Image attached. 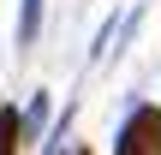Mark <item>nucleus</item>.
<instances>
[{
	"instance_id": "nucleus-2",
	"label": "nucleus",
	"mask_w": 161,
	"mask_h": 155,
	"mask_svg": "<svg viewBox=\"0 0 161 155\" xmlns=\"http://www.w3.org/2000/svg\"><path fill=\"white\" fill-rule=\"evenodd\" d=\"M18 131H24L18 108H12V102H0V155H18Z\"/></svg>"
},
{
	"instance_id": "nucleus-1",
	"label": "nucleus",
	"mask_w": 161,
	"mask_h": 155,
	"mask_svg": "<svg viewBox=\"0 0 161 155\" xmlns=\"http://www.w3.org/2000/svg\"><path fill=\"white\" fill-rule=\"evenodd\" d=\"M114 155H161V108H131Z\"/></svg>"
},
{
	"instance_id": "nucleus-3",
	"label": "nucleus",
	"mask_w": 161,
	"mask_h": 155,
	"mask_svg": "<svg viewBox=\"0 0 161 155\" xmlns=\"http://www.w3.org/2000/svg\"><path fill=\"white\" fill-rule=\"evenodd\" d=\"M36 30H42V0H18V42L30 48Z\"/></svg>"
},
{
	"instance_id": "nucleus-4",
	"label": "nucleus",
	"mask_w": 161,
	"mask_h": 155,
	"mask_svg": "<svg viewBox=\"0 0 161 155\" xmlns=\"http://www.w3.org/2000/svg\"><path fill=\"white\" fill-rule=\"evenodd\" d=\"M66 131H72V108H66V119L54 125V143H48V155H66V149H60V143H66Z\"/></svg>"
}]
</instances>
